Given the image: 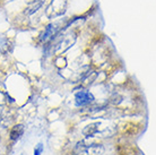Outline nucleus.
Returning <instances> with one entry per match:
<instances>
[{
	"label": "nucleus",
	"instance_id": "obj_2",
	"mask_svg": "<svg viewBox=\"0 0 156 155\" xmlns=\"http://www.w3.org/2000/svg\"><path fill=\"white\" fill-rule=\"evenodd\" d=\"M94 101L93 94L88 91H80L75 95V103L77 106H85Z\"/></svg>",
	"mask_w": 156,
	"mask_h": 155
},
{
	"label": "nucleus",
	"instance_id": "obj_4",
	"mask_svg": "<svg viewBox=\"0 0 156 155\" xmlns=\"http://www.w3.org/2000/svg\"><path fill=\"white\" fill-rule=\"evenodd\" d=\"M42 152H43V145L42 144H39L37 147L34 150V155H41Z\"/></svg>",
	"mask_w": 156,
	"mask_h": 155
},
{
	"label": "nucleus",
	"instance_id": "obj_1",
	"mask_svg": "<svg viewBox=\"0 0 156 155\" xmlns=\"http://www.w3.org/2000/svg\"><path fill=\"white\" fill-rule=\"evenodd\" d=\"M67 0H52L50 6L48 7L47 14L49 17L52 16H60L66 9Z\"/></svg>",
	"mask_w": 156,
	"mask_h": 155
},
{
	"label": "nucleus",
	"instance_id": "obj_3",
	"mask_svg": "<svg viewBox=\"0 0 156 155\" xmlns=\"http://www.w3.org/2000/svg\"><path fill=\"white\" fill-rule=\"evenodd\" d=\"M23 132H24V127L22 124H17L15 127H12V129L10 130V139L17 140L20 136L23 135Z\"/></svg>",
	"mask_w": 156,
	"mask_h": 155
}]
</instances>
